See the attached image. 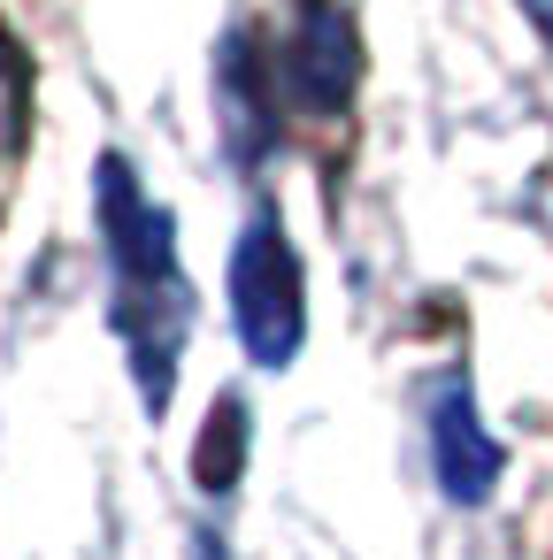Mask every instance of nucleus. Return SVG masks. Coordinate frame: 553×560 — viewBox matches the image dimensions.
<instances>
[{
    "label": "nucleus",
    "instance_id": "obj_1",
    "mask_svg": "<svg viewBox=\"0 0 553 560\" xmlns=\"http://www.w3.org/2000/svg\"><path fill=\"white\" fill-rule=\"evenodd\" d=\"M231 323L254 369H292L308 346V277L285 238V215L262 200L231 246Z\"/></svg>",
    "mask_w": 553,
    "mask_h": 560
},
{
    "label": "nucleus",
    "instance_id": "obj_2",
    "mask_svg": "<svg viewBox=\"0 0 553 560\" xmlns=\"http://www.w3.org/2000/svg\"><path fill=\"white\" fill-rule=\"evenodd\" d=\"M277 85L300 116H338L361 85V24L346 0H292L285 47H277Z\"/></svg>",
    "mask_w": 553,
    "mask_h": 560
},
{
    "label": "nucleus",
    "instance_id": "obj_3",
    "mask_svg": "<svg viewBox=\"0 0 553 560\" xmlns=\"http://www.w3.org/2000/svg\"><path fill=\"white\" fill-rule=\"evenodd\" d=\"M93 215H101V246L116 284H170L177 269V215L147 200L131 154H101L93 162Z\"/></svg>",
    "mask_w": 553,
    "mask_h": 560
},
{
    "label": "nucleus",
    "instance_id": "obj_4",
    "mask_svg": "<svg viewBox=\"0 0 553 560\" xmlns=\"http://www.w3.org/2000/svg\"><path fill=\"white\" fill-rule=\"evenodd\" d=\"M108 323L131 353V376H139V399L147 415L170 407V384H177V353L193 338V284L170 277V284H116L108 300Z\"/></svg>",
    "mask_w": 553,
    "mask_h": 560
},
{
    "label": "nucleus",
    "instance_id": "obj_5",
    "mask_svg": "<svg viewBox=\"0 0 553 560\" xmlns=\"http://www.w3.org/2000/svg\"><path fill=\"white\" fill-rule=\"evenodd\" d=\"M430 468H438V491H446L453 506H484L492 483H499V468H507L499 438H492L484 415H476L469 376H446L438 399H430Z\"/></svg>",
    "mask_w": 553,
    "mask_h": 560
},
{
    "label": "nucleus",
    "instance_id": "obj_6",
    "mask_svg": "<svg viewBox=\"0 0 553 560\" xmlns=\"http://www.w3.org/2000/svg\"><path fill=\"white\" fill-rule=\"evenodd\" d=\"M269 62L254 47V32H223L216 47V108H223V147L239 170H254L277 147V93H269Z\"/></svg>",
    "mask_w": 553,
    "mask_h": 560
},
{
    "label": "nucleus",
    "instance_id": "obj_7",
    "mask_svg": "<svg viewBox=\"0 0 553 560\" xmlns=\"http://www.w3.org/2000/svg\"><path fill=\"white\" fill-rule=\"evenodd\" d=\"M239 476H246V399H239V392H223V399L208 407L200 445H193V483H200L208 499H223Z\"/></svg>",
    "mask_w": 553,
    "mask_h": 560
},
{
    "label": "nucleus",
    "instance_id": "obj_8",
    "mask_svg": "<svg viewBox=\"0 0 553 560\" xmlns=\"http://www.w3.org/2000/svg\"><path fill=\"white\" fill-rule=\"evenodd\" d=\"M24 124H32V62H24L16 32L0 24V170L16 162V147H24Z\"/></svg>",
    "mask_w": 553,
    "mask_h": 560
},
{
    "label": "nucleus",
    "instance_id": "obj_9",
    "mask_svg": "<svg viewBox=\"0 0 553 560\" xmlns=\"http://www.w3.org/2000/svg\"><path fill=\"white\" fill-rule=\"evenodd\" d=\"M522 16H530V24H538V39L553 47V0H522Z\"/></svg>",
    "mask_w": 553,
    "mask_h": 560
},
{
    "label": "nucleus",
    "instance_id": "obj_10",
    "mask_svg": "<svg viewBox=\"0 0 553 560\" xmlns=\"http://www.w3.org/2000/svg\"><path fill=\"white\" fill-rule=\"evenodd\" d=\"M193 560H223V537L216 529H193Z\"/></svg>",
    "mask_w": 553,
    "mask_h": 560
}]
</instances>
